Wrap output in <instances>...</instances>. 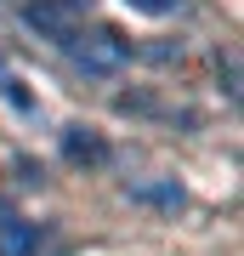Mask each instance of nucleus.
I'll use <instances>...</instances> for the list:
<instances>
[]
</instances>
